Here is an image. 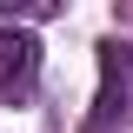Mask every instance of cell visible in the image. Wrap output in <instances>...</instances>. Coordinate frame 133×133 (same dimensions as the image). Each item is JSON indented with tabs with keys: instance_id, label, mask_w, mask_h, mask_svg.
I'll return each instance as SVG.
<instances>
[{
	"instance_id": "obj_1",
	"label": "cell",
	"mask_w": 133,
	"mask_h": 133,
	"mask_svg": "<svg viewBox=\"0 0 133 133\" xmlns=\"http://www.w3.org/2000/svg\"><path fill=\"white\" fill-rule=\"evenodd\" d=\"M133 100V40H100V93L93 113H87V133H107Z\"/></svg>"
},
{
	"instance_id": "obj_2",
	"label": "cell",
	"mask_w": 133,
	"mask_h": 133,
	"mask_svg": "<svg viewBox=\"0 0 133 133\" xmlns=\"http://www.w3.org/2000/svg\"><path fill=\"white\" fill-rule=\"evenodd\" d=\"M40 80V40L27 27H0V100H27Z\"/></svg>"
}]
</instances>
